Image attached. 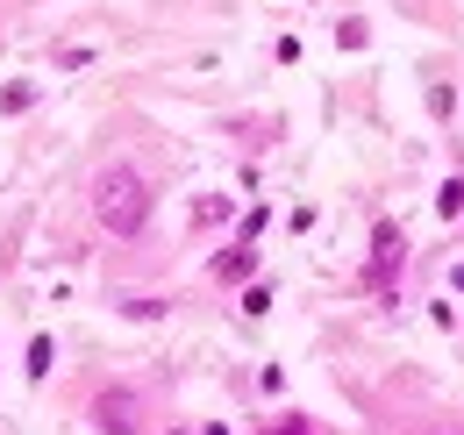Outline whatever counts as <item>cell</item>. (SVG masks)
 Wrapping results in <instances>:
<instances>
[{"label":"cell","instance_id":"6","mask_svg":"<svg viewBox=\"0 0 464 435\" xmlns=\"http://www.w3.org/2000/svg\"><path fill=\"white\" fill-rule=\"evenodd\" d=\"M257 435H314V421H300V414H286V421H265Z\"/></svg>","mask_w":464,"mask_h":435},{"label":"cell","instance_id":"4","mask_svg":"<svg viewBox=\"0 0 464 435\" xmlns=\"http://www.w3.org/2000/svg\"><path fill=\"white\" fill-rule=\"evenodd\" d=\"M250 265H257V250H250V243H236L229 257L215 265V278H222V285H236V278H250Z\"/></svg>","mask_w":464,"mask_h":435},{"label":"cell","instance_id":"2","mask_svg":"<svg viewBox=\"0 0 464 435\" xmlns=\"http://www.w3.org/2000/svg\"><path fill=\"white\" fill-rule=\"evenodd\" d=\"M393 278H401V228L379 221V236H372V285L393 293Z\"/></svg>","mask_w":464,"mask_h":435},{"label":"cell","instance_id":"7","mask_svg":"<svg viewBox=\"0 0 464 435\" xmlns=\"http://www.w3.org/2000/svg\"><path fill=\"white\" fill-rule=\"evenodd\" d=\"M29 101H36V86H7V93H0V108H7V114H22Z\"/></svg>","mask_w":464,"mask_h":435},{"label":"cell","instance_id":"9","mask_svg":"<svg viewBox=\"0 0 464 435\" xmlns=\"http://www.w3.org/2000/svg\"><path fill=\"white\" fill-rule=\"evenodd\" d=\"M208 435H229V429H208Z\"/></svg>","mask_w":464,"mask_h":435},{"label":"cell","instance_id":"1","mask_svg":"<svg viewBox=\"0 0 464 435\" xmlns=\"http://www.w3.org/2000/svg\"><path fill=\"white\" fill-rule=\"evenodd\" d=\"M93 221H101L108 236H136V228L150 221V186H143L136 164H108V171L93 179Z\"/></svg>","mask_w":464,"mask_h":435},{"label":"cell","instance_id":"8","mask_svg":"<svg viewBox=\"0 0 464 435\" xmlns=\"http://www.w3.org/2000/svg\"><path fill=\"white\" fill-rule=\"evenodd\" d=\"M458 293H464V265H458Z\"/></svg>","mask_w":464,"mask_h":435},{"label":"cell","instance_id":"5","mask_svg":"<svg viewBox=\"0 0 464 435\" xmlns=\"http://www.w3.org/2000/svg\"><path fill=\"white\" fill-rule=\"evenodd\" d=\"M44 372H51V335H36V343H29V379H44Z\"/></svg>","mask_w":464,"mask_h":435},{"label":"cell","instance_id":"3","mask_svg":"<svg viewBox=\"0 0 464 435\" xmlns=\"http://www.w3.org/2000/svg\"><path fill=\"white\" fill-rule=\"evenodd\" d=\"M129 414H136V400H129V392H101V407H93V421H101L108 435L129 429Z\"/></svg>","mask_w":464,"mask_h":435}]
</instances>
